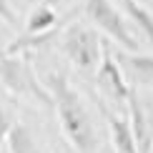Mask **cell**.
I'll list each match as a JSON object with an SVG mask.
<instances>
[{"label":"cell","mask_w":153,"mask_h":153,"mask_svg":"<svg viewBox=\"0 0 153 153\" xmlns=\"http://www.w3.org/2000/svg\"><path fill=\"white\" fill-rule=\"evenodd\" d=\"M85 15L93 20L98 30L111 38L113 43H118L128 53H138V40L131 33V28L126 25L123 10H118L111 0H85Z\"/></svg>","instance_id":"277c9868"},{"label":"cell","mask_w":153,"mask_h":153,"mask_svg":"<svg viewBox=\"0 0 153 153\" xmlns=\"http://www.w3.org/2000/svg\"><path fill=\"white\" fill-rule=\"evenodd\" d=\"M128 123H131L133 136H136L138 151L141 153H151L153 136H151V126H148V113H146V105L141 103V98L136 95V91H133L131 98H128Z\"/></svg>","instance_id":"8992f818"},{"label":"cell","mask_w":153,"mask_h":153,"mask_svg":"<svg viewBox=\"0 0 153 153\" xmlns=\"http://www.w3.org/2000/svg\"><path fill=\"white\" fill-rule=\"evenodd\" d=\"M0 20L5 25H10V28L18 25V15H15V10H13L10 0H0Z\"/></svg>","instance_id":"7c38bea8"},{"label":"cell","mask_w":153,"mask_h":153,"mask_svg":"<svg viewBox=\"0 0 153 153\" xmlns=\"http://www.w3.org/2000/svg\"><path fill=\"white\" fill-rule=\"evenodd\" d=\"M10 128H13V120H10V116H8V111L0 105V146L8 143V133H10Z\"/></svg>","instance_id":"4fadbf2b"},{"label":"cell","mask_w":153,"mask_h":153,"mask_svg":"<svg viewBox=\"0 0 153 153\" xmlns=\"http://www.w3.org/2000/svg\"><path fill=\"white\" fill-rule=\"evenodd\" d=\"M58 25V13L50 8L48 3H40L30 10L28 15V23H25V35H43V33H50L55 30Z\"/></svg>","instance_id":"ba28073f"},{"label":"cell","mask_w":153,"mask_h":153,"mask_svg":"<svg viewBox=\"0 0 153 153\" xmlns=\"http://www.w3.org/2000/svg\"><path fill=\"white\" fill-rule=\"evenodd\" d=\"M95 83H98L100 93L108 95L113 103H118V105L126 103L128 105V98H131L133 88L128 85V80H126V73H123V68H120V60L111 53V48H108L105 43H103L100 65H98V71H95Z\"/></svg>","instance_id":"5b68a950"},{"label":"cell","mask_w":153,"mask_h":153,"mask_svg":"<svg viewBox=\"0 0 153 153\" xmlns=\"http://www.w3.org/2000/svg\"><path fill=\"white\" fill-rule=\"evenodd\" d=\"M146 113H148V126H151V136H153V105H146Z\"/></svg>","instance_id":"5bb4252c"},{"label":"cell","mask_w":153,"mask_h":153,"mask_svg":"<svg viewBox=\"0 0 153 153\" xmlns=\"http://www.w3.org/2000/svg\"><path fill=\"white\" fill-rule=\"evenodd\" d=\"M123 65L131 71V75H136L141 83H153V55H146V53H128L120 55Z\"/></svg>","instance_id":"30bf717a"},{"label":"cell","mask_w":153,"mask_h":153,"mask_svg":"<svg viewBox=\"0 0 153 153\" xmlns=\"http://www.w3.org/2000/svg\"><path fill=\"white\" fill-rule=\"evenodd\" d=\"M0 83L13 95L33 98L38 103L53 108V95L48 88H43L30 60L23 58V53H0Z\"/></svg>","instance_id":"7a4b0ae2"},{"label":"cell","mask_w":153,"mask_h":153,"mask_svg":"<svg viewBox=\"0 0 153 153\" xmlns=\"http://www.w3.org/2000/svg\"><path fill=\"white\" fill-rule=\"evenodd\" d=\"M50 95H53V108L58 113V123L63 136L78 153H93L95 148V131L91 123L85 105H83L78 91L68 83L63 73H50L45 80Z\"/></svg>","instance_id":"6da1fadb"},{"label":"cell","mask_w":153,"mask_h":153,"mask_svg":"<svg viewBox=\"0 0 153 153\" xmlns=\"http://www.w3.org/2000/svg\"><path fill=\"white\" fill-rule=\"evenodd\" d=\"M120 5H123V15L131 18L133 25L141 30V33L146 35V40L153 45V15L138 3V0H120Z\"/></svg>","instance_id":"9c48e42d"},{"label":"cell","mask_w":153,"mask_h":153,"mask_svg":"<svg viewBox=\"0 0 153 153\" xmlns=\"http://www.w3.org/2000/svg\"><path fill=\"white\" fill-rule=\"evenodd\" d=\"M60 50L83 73L98 71L100 58H103V43H100V38L95 35V30H91L83 23H71L60 33Z\"/></svg>","instance_id":"3957f363"},{"label":"cell","mask_w":153,"mask_h":153,"mask_svg":"<svg viewBox=\"0 0 153 153\" xmlns=\"http://www.w3.org/2000/svg\"><path fill=\"white\" fill-rule=\"evenodd\" d=\"M8 148H10V153H40L30 131L23 123H13V128L8 133Z\"/></svg>","instance_id":"8fae6325"},{"label":"cell","mask_w":153,"mask_h":153,"mask_svg":"<svg viewBox=\"0 0 153 153\" xmlns=\"http://www.w3.org/2000/svg\"><path fill=\"white\" fill-rule=\"evenodd\" d=\"M100 111H103V116H105V120H108V131H111V141H113L116 153H141L128 120H126V118H118L116 113H111V111H105L103 103H100Z\"/></svg>","instance_id":"52a82bcc"},{"label":"cell","mask_w":153,"mask_h":153,"mask_svg":"<svg viewBox=\"0 0 153 153\" xmlns=\"http://www.w3.org/2000/svg\"><path fill=\"white\" fill-rule=\"evenodd\" d=\"M151 153H153V148H151Z\"/></svg>","instance_id":"9a60e30c"}]
</instances>
